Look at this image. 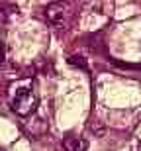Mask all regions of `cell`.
Returning <instances> with one entry per match:
<instances>
[{
  "instance_id": "obj_1",
  "label": "cell",
  "mask_w": 141,
  "mask_h": 151,
  "mask_svg": "<svg viewBox=\"0 0 141 151\" xmlns=\"http://www.w3.org/2000/svg\"><path fill=\"white\" fill-rule=\"evenodd\" d=\"M37 108V94L31 86H22L16 90V94L12 98V110L18 116H29Z\"/></svg>"
},
{
  "instance_id": "obj_2",
  "label": "cell",
  "mask_w": 141,
  "mask_h": 151,
  "mask_svg": "<svg viewBox=\"0 0 141 151\" xmlns=\"http://www.w3.org/2000/svg\"><path fill=\"white\" fill-rule=\"evenodd\" d=\"M71 8H73V4H69V2H53L45 8V16L53 26L67 29L74 18V12Z\"/></svg>"
},
{
  "instance_id": "obj_3",
  "label": "cell",
  "mask_w": 141,
  "mask_h": 151,
  "mask_svg": "<svg viewBox=\"0 0 141 151\" xmlns=\"http://www.w3.org/2000/svg\"><path fill=\"white\" fill-rule=\"evenodd\" d=\"M63 147L65 151H86V141L82 137H77V135H67L63 139Z\"/></svg>"
},
{
  "instance_id": "obj_4",
  "label": "cell",
  "mask_w": 141,
  "mask_h": 151,
  "mask_svg": "<svg viewBox=\"0 0 141 151\" xmlns=\"http://www.w3.org/2000/svg\"><path fill=\"white\" fill-rule=\"evenodd\" d=\"M67 63H69V65H73V67H80L82 71H86V69H88V67H86V61L80 55H71L67 59Z\"/></svg>"
},
{
  "instance_id": "obj_5",
  "label": "cell",
  "mask_w": 141,
  "mask_h": 151,
  "mask_svg": "<svg viewBox=\"0 0 141 151\" xmlns=\"http://www.w3.org/2000/svg\"><path fill=\"white\" fill-rule=\"evenodd\" d=\"M4 55H6V47H4V43L0 41V65L4 63Z\"/></svg>"
},
{
  "instance_id": "obj_6",
  "label": "cell",
  "mask_w": 141,
  "mask_h": 151,
  "mask_svg": "<svg viewBox=\"0 0 141 151\" xmlns=\"http://www.w3.org/2000/svg\"><path fill=\"white\" fill-rule=\"evenodd\" d=\"M122 67H133V69H141V65H122Z\"/></svg>"
}]
</instances>
